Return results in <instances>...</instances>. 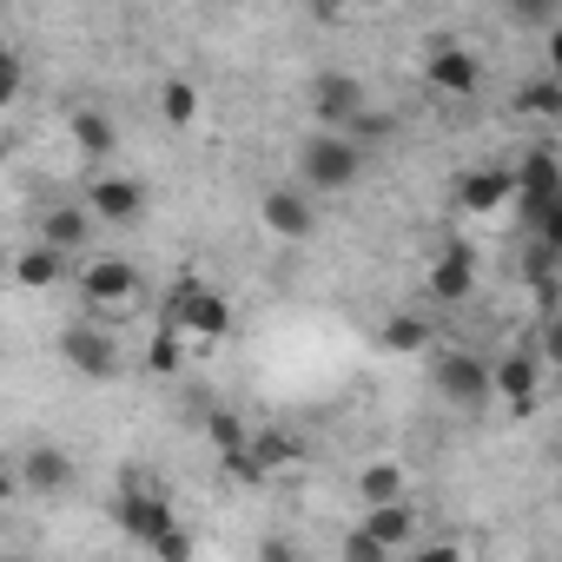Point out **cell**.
Segmentation results:
<instances>
[{"label":"cell","instance_id":"6da1fadb","mask_svg":"<svg viewBox=\"0 0 562 562\" xmlns=\"http://www.w3.org/2000/svg\"><path fill=\"white\" fill-rule=\"evenodd\" d=\"M364 172V153L338 133V126H318L305 146H299V186L305 192H351Z\"/></svg>","mask_w":562,"mask_h":562},{"label":"cell","instance_id":"7a4b0ae2","mask_svg":"<svg viewBox=\"0 0 562 562\" xmlns=\"http://www.w3.org/2000/svg\"><path fill=\"white\" fill-rule=\"evenodd\" d=\"M166 325L186 331V345H218L232 331V305L218 285H205V278H179L172 299H166Z\"/></svg>","mask_w":562,"mask_h":562},{"label":"cell","instance_id":"3957f363","mask_svg":"<svg viewBox=\"0 0 562 562\" xmlns=\"http://www.w3.org/2000/svg\"><path fill=\"white\" fill-rule=\"evenodd\" d=\"M437 397L450 411H490V364L476 351H443L437 358Z\"/></svg>","mask_w":562,"mask_h":562},{"label":"cell","instance_id":"277c9868","mask_svg":"<svg viewBox=\"0 0 562 562\" xmlns=\"http://www.w3.org/2000/svg\"><path fill=\"white\" fill-rule=\"evenodd\" d=\"M74 285H80V299H87L93 312H120V305L139 299V271H133L126 258H87V265L74 271Z\"/></svg>","mask_w":562,"mask_h":562},{"label":"cell","instance_id":"5b68a950","mask_svg":"<svg viewBox=\"0 0 562 562\" xmlns=\"http://www.w3.org/2000/svg\"><path fill=\"white\" fill-rule=\"evenodd\" d=\"M258 225H265L271 238H285V245H305V238L318 232V205H312V192H299V186H271V192L258 199Z\"/></svg>","mask_w":562,"mask_h":562},{"label":"cell","instance_id":"8992f818","mask_svg":"<svg viewBox=\"0 0 562 562\" xmlns=\"http://www.w3.org/2000/svg\"><path fill=\"white\" fill-rule=\"evenodd\" d=\"M490 397H503L509 417H529L542 404V364H536V351H509L503 364H490Z\"/></svg>","mask_w":562,"mask_h":562},{"label":"cell","instance_id":"52a82bcc","mask_svg":"<svg viewBox=\"0 0 562 562\" xmlns=\"http://www.w3.org/2000/svg\"><path fill=\"white\" fill-rule=\"evenodd\" d=\"M60 358H67V371H80V378H113V371H120L113 331H100V325H87V318L60 331Z\"/></svg>","mask_w":562,"mask_h":562},{"label":"cell","instance_id":"ba28073f","mask_svg":"<svg viewBox=\"0 0 562 562\" xmlns=\"http://www.w3.org/2000/svg\"><path fill=\"white\" fill-rule=\"evenodd\" d=\"M424 87L443 93V100H470V93L483 87V60H476L470 47H437V54L424 60Z\"/></svg>","mask_w":562,"mask_h":562},{"label":"cell","instance_id":"9c48e42d","mask_svg":"<svg viewBox=\"0 0 562 562\" xmlns=\"http://www.w3.org/2000/svg\"><path fill=\"white\" fill-rule=\"evenodd\" d=\"M113 522H120V536H126V542H139V549H146V542H153L166 522H179V516H172V503H166L159 490H139V483H133V490L113 503Z\"/></svg>","mask_w":562,"mask_h":562},{"label":"cell","instance_id":"30bf717a","mask_svg":"<svg viewBox=\"0 0 562 562\" xmlns=\"http://www.w3.org/2000/svg\"><path fill=\"white\" fill-rule=\"evenodd\" d=\"M87 212H93V218H106V225H133V218L146 212V186H139V179L106 172V179H93V186H87Z\"/></svg>","mask_w":562,"mask_h":562},{"label":"cell","instance_id":"8fae6325","mask_svg":"<svg viewBox=\"0 0 562 562\" xmlns=\"http://www.w3.org/2000/svg\"><path fill=\"white\" fill-rule=\"evenodd\" d=\"M205 437H212V450H218L225 476H238V483H258V463H251V437H245V424H238L232 411H212V417H205Z\"/></svg>","mask_w":562,"mask_h":562},{"label":"cell","instance_id":"7c38bea8","mask_svg":"<svg viewBox=\"0 0 562 562\" xmlns=\"http://www.w3.org/2000/svg\"><path fill=\"white\" fill-rule=\"evenodd\" d=\"M21 490L27 496H60V490H74V457L67 450H54V443H34L27 457H21Z\"/></svg>","mask_w":562,"mask_h":562},{"label":"cell","instance_id":"4fadbf2b","mask_svg":"<svg viewBox=\"0 0 562 562\" xmlns=\"http://www.w3.org/2000/svg\"><path fill=\"white\" fill-rule=\"evenodd\" d=\"M470 292H476V245H443L437 265H430V299L457 305V299H470Z\"/></svg>","mask_w":562,"mask_h":562},{"label":"cell","instance_id":"5bb4252c","mask_svg":"<svg viewBox=\"0 0 562 562\" xmlns=\"http://www.w3.org/2000/svg\"><path fill=\"white\" fill-rule=\"evenodd\" d=\"M364 536L384 549V555H397V549H411L417 542V509H411V496H391V503H371V516H364Z\"/></svg>","mask_w":562,"mask_h":562},{"label":"cell","instance_id":"9a60e30c","mask_svg":"<svg viewBox=\"0 0 562 562\" xmlns=\"http://www.w3.org/2000/svg\"><path fill=\"white\" fill-rule=\"evenodd\" d=\"M312 106H318V126H345L364 106V80L358 74H318L312 80Z\"/></svg>","mask_w":562,"mask_h":562},{"label":"cell","instance_id":"2e32d148","mask_svg":"<svg viewBox=\"0 0 562 562\" xmlns=\"http://www.w3.org/2000/svg\"><path fill=\"white\" fill-rule=\"evenodd\" d=\"M41 245H54V251H87L93 245V212L87 205H47V218H41Z\"/></svg>","mask_w":562,"mask_h":562},{"label":"cell","instance_id":"e0dca14e","mask_svg":"<svg viewBox=\"0 0 562 562\" xmlns=\"http://www.w3.org/2000/svg\"><path fill=\"white\" fill-rule=\"evenodd\" d=\"M509 199V166H476V172H457V205L463 212H496Z\"/></svg>","mask_w":562,"mask_h":562},{"label":"cell","instance_id":"ac0fdd59","mask_svg":"<svg viewBox=\"0 0 562 562\" xmlns=\"http://www.w3.org/2000/svg\"><path fill=\"white\" fill-rule=\"evenodd\" d=\"M60 278H67V251H54L41 238L14 258V285H27V292H47V285H60Z\"/></svg>","mask_w":562,"mask_h":562},{"label":"cell","instance_id":"d6986e66","mask_svg":"<svg viewBox=\"0 0 562 562\" xmlns=\"http://www.w3.org/2000/svg\"><path fill=\"white\" fill-rule=\"evenodd\" d=\"M305 457V443L292 437V430H258L251 437V463H258V476H271V470H292Z\"/></svg>","mask_w":562,"mask_h":562},{"label":"cell","instance_id":"ffe728a7","mask_svg":"<svg viewBox=\"0 0 562 562\" xmlns=\"http://www.w3.org/2000/svg\"><path fill=\"white\" fill-rule=\"evenodd\" d=\"M516 113H529V120H562V80H555V74H529V80L516 87Z\"/></svg>","mask_w":562,"mask_h":562},{"label":"cell","instance_id":"44dd1931","mask_svg":"<svg viewBox=\"0 0 562 562\" xmlns=\"http://www.w3.org/2000/svg\"><path fill=\"white\" fill-rule=\"evenodd\" d=\"M338 133H345L358 153H371V146H391V139H397V120H391V113H378V106L364 100V106H358V113H351Z\"/></svg>","mask_w":562,"mask_h":562},{"label":"cell","instance_id":"7402d4cb","mask_svg":"<svg viewBox=\"0 0 562 562\" xmlns=\"http://www.w3.org/2000/svg\"><path fill=\"white\" fill-rule=\"evenodd\" d=\"M74 146H80L87 159H106V153L120 146V126H113L100 106H80V113H74Z\"/></svg>","mask_w":562,"mask_h":562},{"label":"cell","instance_id":"603a6c76","mask_svg":"<svg viewBox=\"0 0 562 562\" xmlns=\"http://www.w3.org/2000/svg\"><path fill=\"white\" fill-rule=\"evenodd\" d=\"M391 496H411L404 490V463H391V457L384 463H364L358 470V503L371 509V503H391Z\"/></svg>","mask_w":562,"mask_h":562},{"label":"cell","instance_id":"cb8c5ba5","mask_svg":"<svg viewBox=\"0 0 562 562\" xmlns=\"http://www.w3.org/2000/svg\"><path fill=\"white\" fill-rule=\"evenodd\" d=\"M186 351H192V345H186V331L159 318V331H153V345H146V371H153V378H172V371L186 364Z\"/></svg>","mask_w":562,"mask_h":562},{"label":"cell","instance_id":"d4e9b609","mask_svg":"<svg viewBox=\"0 0 562 562\" xmlns=\"http://www.w3.org/2000/svg\"><path fill=\"white\" fill-rule=\"evenodd\" d=\"M430 345V325L424 318H411V312H397V318H384V331H378V351H424Z\"/></svg>","mask_w":562,"mask_h":562},{"label":"cell","instance_id":"484cf974","mask_svg":"<svg viewBox=\"0 0 562 562\" xmlns=\"http://www.w3.org/2000/svg\"><path fill=\"white\" fill-rule=\"evenodd\" d=\"M159 113H166V126H192L199 120V87L192 80H166L159 87Z\"/></svg>","mask_w":562,"mask_h":562},{"label":"cell","instance_id":"4316f807","mask_svg":"<svg viewBox=\"0 0 562 562\" xmlns=\"http://www.w3.org/2000/svg\"><path fill=\"white\" fill-rule=\"evenodd\" d=\"M146 549H153V555H159V562H186V555H192V536H186V529H179V522H166V529H159V536H153V542H146Z\"/></svg>","mask_w":562,"mask_h":562},{"label":"cell","instance_id":"83f0119b","mask_svg":"<svg viewBox=\"0 0 562 562\" xmlns=\"http://www.w3.org/2000/svg\"><path fill=\"white\" fill-rule=\"evenodd\" d=\"M14 93H21V54L0 47V106H14Z\"/></svg>","mask_w":562,"mask_h":562},{"label":"cell","instance_id":"f1b7e54d","mask_svg":"<svg viewBox=\"0 0 562 562\" xmlns=\"http://www.w3.org/2000/svg\"><path fill=\"white\" fill-rule=\"evenodd\" d=\"M503 8H509L516 21H529V27H549V21H555V0H503Z\"/></svg>","mask_w":562,"mask_h":562},{"label":"cell","instance_id":"f546056e","mask_svg":"<svg viewBox=\"0 0 562 562\" xmlns=\"http://www.w3.org/2000/svg\"><path fill=\"white\" fill-rule=\"evenodd\" d=\"M345 555H351V562H384V549H378L364 529H351V536H345Z\"/></svg>","mask_w":562,"mask_h":562},{"label":"cell","instance_id":"4dcf8cb0","mask_svg":"<svg viewBox=\"0 0 562 562\" xmlns=\"http://www.w3.org/2000/svg\"><path fill=\"white\" fill-rule=\"evenodd\" d=\"M14 490H21V476H14V463H8V457H0V509H8V496H14Z\"/></svg>","mask_w":562,"mask_h":562},{"label":"cell","instance_id":"1f68e13d","mask_svg":"<svg viewBox=\"0 0 562 562\" xmlns=\"http://www.w3.org/2000/svg\"><path fill=\"white\" fill-rule=\"evenodd\" d=\"M358 8H391V0H358Z\"/></svg>","mask_w":562,"mask_h":562}]
</instances>
